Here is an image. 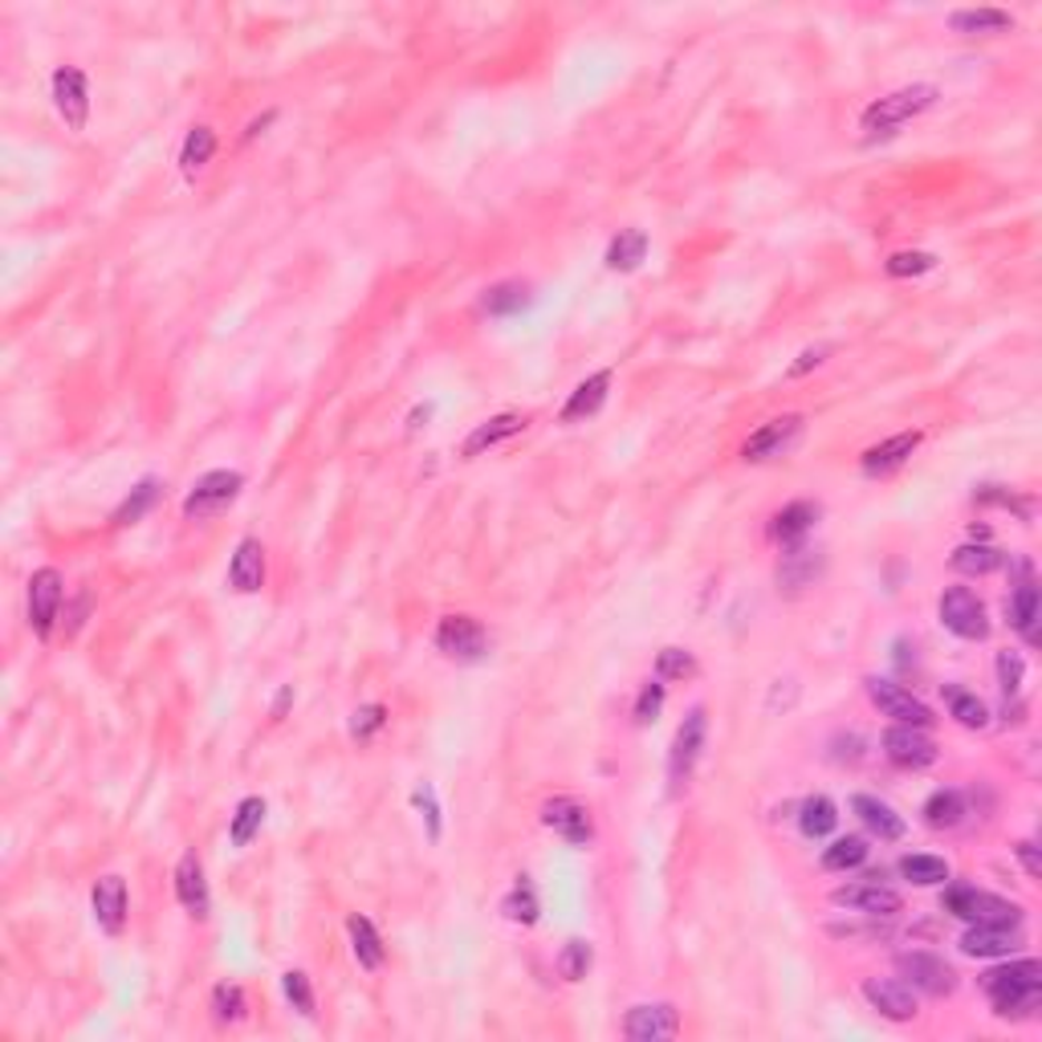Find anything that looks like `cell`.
<instances>
[{"label": "cell", "instance_id": "obj_1", "mask_svg": "<svg viewBox=\"0 0 1042 1042\" xmlns=\"http://www.w3.org/2000/svg\"><path fill=\"white\" fill-rule=\"evenodd\" d=\"M936 98H941V90H936V86H924V82L904 86V90H892V95L876 98V102L859 115V127H864L867 139L896 135L904 122H912L916 115H924V110L933 107Z\"/></svg>", "mask_w": 1042, "mask_h": 1042}, {"label": "cell", "instance_id": "obj_2", "mask_svg": "<svg viewBox=\"0 0 1042 1042\" xmlns=\"http://www.w3.org/2000/svg\"><path fill=\"white\" fill-rule=\"evenodd\" d=\"M941 908L957 921L970 924H1022V904L1002 901L994 892L970 888V884H953V888L941 896Z\"/></svg>", "mask_w": 1042, "mask_h": 1042}, {"label": "cell", "instance_id": "obj_3", "mask_svg": "<svg viewBox=\"0 0 1042 1042\" xmlns=\"http://www.w3.org/2000/svg\"><path fill=\"white\" fill-rule=\"evenodd\" d=\"M240 489H245V476L233 473V469H213V473H204L200 481L188 489V498H184V518L208 521V518H216V513H225L228 505L240 498Z\"/></svg>", "mask_w": 1042, "mask_h": 1042}, {"label": "cell", "instance_id": "obj_4", "mask_svg": "<svg viewBox=\"0 0 1042 1042\" xmlns=\"http://www.w3.org/2000/svg\"><path fill=\"white\" fill-rule=\"evenodd\" d=\"M896 973H901V982H908L912 990L924 997H948L957 990L953 965H948L945 957H936V953H924V948L901 953V957H896Z\"/></svg>", "mask_w": 1042, "mask_h": 1042}, {"label": "cell", "instance_id": "obj_5", "mask_svg": "<svg viewBox=\"0 0 1042 1042\" xmlns=\"http://www.w3.org/2000/svg\"><path fill=\"white\" fill-rule=\"evenodd\" d=\"M705 734H709V717L705 709H688V717L680 721L672 737V754H668V782H672V794H680L692 778V766H697L700 749H705Z\"/></svg>", "mask_w": 1042, "mask_h": 1042}, {"label": "cell", "instance_id": "obj_6", "mask_svg": "<svg viewBox=\"0 0 1042 1042\" xmlns=\"http://www.w3.org/2000/svg\"><path fill=\"white\" fill-rule=\"evenodd\" d=\"M864 688H867V697H872V705H876L884 717H892L896 725H916V729H928V725H933V709H928L921 697H912L904 685H896V680L867 676Z\"/></svg>", "mask_w": 1042, "mask_h": 1042}, {"label": "cell", "instance_id": "obj_7", "mask_svg": "<svg viewBox=\"0 0 1042 1042\" xmlns=\"http://www.w3.org/2000/svg\"><path fill=\"white\" fill-rule=\"evenodd\" d=\"M436 648L449 656V660L476 663L489 656V631L481 628V619L473 616H444L436 623Z\"/></svg>", "mask_w": 1042, "mask_h": 1042}, {"label": "cell", "instance_id": "obj_8", "mask_svg": "<svg viewBox=\"0 0 1042 1042\" xmlns=\"http://www.w3.org/2000/svg\"><path fill=\"white\" fill-rule=\"evenodd\" d=\"M936 611H941V623H945L953 636H961V640H985V636H990L985 603L970 587H948V591L941 594Z\"/></svg>", "mask_w": 1042, "mask_h": 1042}, {"label": "cell", "instance_id": "obj_9", "mask_svg": "<svg viewBox=\"0 0 1042 1042\" xmlns=\"http://www.w3.org/2000/svg\"><path fill=\"white\" fill-rule=\"evenodd\" d=\"M61 599H66V579H61L53 567L33 570L29 579V628H33L37 640H49L53 636V619L61 611Z\"/></svg>", "mask_w": 1042, "mask_h": 1042}, {"label": "cell", "instance_id": "obj_10", "mask_svg": "<svg viewBox=\"0 0 1042 1042\" xmlns=\"http://www.w3.org/2000/svg\"><path fill=\"white\" fill-rule=\"evenodd\" d=\"M830 904L864 912V916H896L904 908V896L888 884H879V876H867L864 884H843L830 892Z\"/></svg>", "mask_w": 1042, "mask_h": 1042}, {"label": "cell", "instance_id": "obj_11", "mask_svg": "<svg viewBox=\"0 0 1042 1042\" xmlns=\"http://www.w3.org/2000/svg\"><path fill=\"white\" fill-rule=\"evenodd\" d=\"M542 827L554 830L558 839H567L570 847H587V843L594 839V823H591V810L579 803V798H550V803L542 806Z\"/></svg>", "mask_w": 1042, "mask_h": 1042}, {"label": "cell", "instance_id": "obj_12", "mask_svg": "<svg viewBox=\"0 0 1042 1042\" xmlns=\"http://www.w3.org/2000/svg\"><path fill=\"white\" fill-rule=\"evenodd\" d=\"M53 107L66 119L70 130H82L90 119V86H86V73L78 66H58L53 70Z\"/></svg>", "mask_w": 1042, "mask_h": 1042}, {"label": "cell", "instance_id": "obj_13", "mask_svg": "<svg viewBox=\"0 0 1042 1042\" xmlns=\"http://www.w3.org/2000/svg\"><path fill=\"white\" fill-rule=\"evenodd\" d=\"M864 997H867V1006L876 1010V1014H884V1019H892V1022H912L916 1019V1010H921L916 990H912L908 982H901V977H867Z\"/></svg>", "mask_w": 1042, "mask_h": 1042}, {"label": "cell", "instance_id": "obj_14", "mask_svg": "<svg viewBox=\"0 0 1042 1042\" xmlns=\"http://www.w3.org/2000/svg\"><path fill=\"white\" fill-rule=\"evenodd\" d=\"M884 754H888V761L901 766V770H924V766L936 761L933 737L924 734V729H916V725H892L888 734H884Z\"/></svg>", "mask_w": 1042, "mask_h": 1042}, {"label": "cell", "instance_id": "obj_15", "mask_svg": "<svg viewBox=\"0 0 1042 1042\" xmlns=\"http://www.w3.org/2000/svg\"><path fill=\"white\" fill-rule=\"evenodd\" d=\"M623 1034L631 1042H668L680 1034V1014L668 1002H651V1006H631L623 1019Z\"/></svg>", "mask_w": 1042, "mask_h": 1042}, {"label": "cell", "instance_id": "obj_16", "mask_svg": "<svg viewBox=\"0 0 1042 1042\" xmlns=\"http://www.w3.org/2000/svg\"><path fill=\"white\" fill-rule=\"evenodd\" d=\"M798 432H803V415H778V420L761 424L758 432L741 444V461L758 464V461H770V456H782V452L798 440Z\"/></svg>", "mask_w": 1042, "mask_h": 1042}, {"label": "cell", "instance_id": "obj_17", "mask_svg": "<svg viewBox=\"0 0 1042 1042\" xmlns=\"http://www.w3.org/2000/svg\"><path fill=\"white\" fill-rule=\"evenodd\" d=\"M1022 948L1019 924H973L961 933V953L965 957H1010Z\"/></svg>", "mask_w": 1042, "mask_h": 1042}, {"label": "cell", "instance_id": "obj_18", "mask_svg": "<svg viewBox=\"0 0 1042 1042\" xmlns=\"http://www.w3.org/2000/svg\"><path fill=\"white\" fill-rule=\"evenodd\" d=\"M90 904H95V921L107 936H119L122 924H127V879L122 876H102L90 892Z\"/></svg>", "mask_w": 1042, "mask_h": 1042}, {"label": "cell", "instance_id": "obj_19", "mask_svg": "<svg viewBox=\"0 0 1042 1042\" xmlns=\"http://www.w3.org/2000/svg\"><path fill=\"white\" fill-rule=\"evenodd\" d=\"M921 432H901V436H888L879 440V444H872V449L859 456V469H864L867 476H888L896 473L904 461H908L912 452L921 449Z\"/></svg>", "mask_w": 1042, "mask_h": 1042}, {"label": "cell", "instance_id": "obj_20", "mask_svg": "<svg viewBox=\"0 0 1042 1042\" xmlns=\"http://www.w3.org/2000/svg\"><path fill=\"white\" fill-rule=\"evenodd\" d=\"M176 896L179 904L191 912V916H208V908H213V901H208V879H204V864L196 852H184L176 864Z\"/></svg>", "mask_w": 1042, "mask_h": 1042}, {"label": "cell", "instance_id": "obj_21", "mask_svg": "<svg viewBox=\"0 0 1042 1042\" xmlns=\"http://www.w3.org/2000/svg\"><path fill=\"white\" fill-rule=\"evenodd\" d=\"M990 1006L997 1019H1034V1010L1042 1002V982H1006L990 985Z\"/></svg>", "mask_w": 1042, "mask_h": 1042}, {"label": "cell", "instance_id": "obj_22", "mask_svg": "<svg viewBox=\"0 0 1042 1042\" xmlns=\"http://www.w3.org/2000/svg\"><path fill=\"white\" fill-rule=\"evenodd\" d=\"M265 582V545L257 538H240L237 550H233V562H228V587L240 594L260 591Z\"/></svg>", "mask_w": 1042, "mask_h": 1042}, {"label": "cell", "instance_id": "obj_23", "mask_svg": "<svg viewBox=\"0 0 1042 1042\" xmlns=\"http://www.w3.org/2000/svg\"><path fill=\"white\" fill-rule=\"evenodd\" d=\"M852 810H855V818H859V823H864V827L876 835L879 843L904 839V818L896 815V810H892L884 798H876V794H855Z\"/></svg>", "mask_w": 1042, "mask_h": 1042}, {"label": "cell", "instance_id": "obj_24", "mask_svg": "<svg viewBox=\"0 0 1042 1042\" xmlns=\"http://www.w3.org/2000/svg\"><path fill=\"white\" fill-rule=\"evenodd\" d=\"M607 391H611V371H594L591 380H582L579 387L570 391L567 407H562V424L591 420V415L607 403Z\"/></svg>", "mask_w": 1042, "mask_h": 1042}, {"label": "cell", "instance_id": "obj_25", "mask_svg": "<svg viewBox=\"0 0 1042 1042\" xmlns=\"http://www.w3.org/2000/svg\"><path fill=\"white\" fill-rule=\"evenodd\" d=\"M815 521H818V505H815V501H790L786 510L774 513L770 538H774V542H782V545H794V542H803L806 533L815 530Z\"/></svg>", "mask_w": 1042, "mask_h": 1042}, {"label": "cell", "instance_id": "obj_26", "mask_svg": "<svg viewBox=\"0 0 1042 1042\" xmlns=\"http://www.w3.org/2000/svg\"><path fill=\"white\" fill-rule=\"evenodd\" d=\"M346 936H351V953H355V961L363 965V970H383V961H387V948H383V936L380 928L367 921V916H346Z\"/></svg>", "mask_w": 1042, "mask_h": 1042}, {"label": "cell", "instance_id": "obj_27", "mask_svg": "<svg viewBox=\"0 0 1042 1042\" xmlns=\"http://www.w3.org/2000/svg\"><path fill=\"white\" fill-rule=\"evenodd\" d=\"M521 427H525V420H521L518 412L493 415V420H485V424H476L473 432H469V440L461 444V452H464V456H481L485 449H498L501 440L518 436Z\"/></svg>", "mask_w": 1042, "mask_h": 1042}, {"label": "cell", "instance_id": "obj_28", "mask_svg": "<svg viewBox=\"0 0 1042 1042\" xmlns=\"http://www.w3.org/2000/svg\"><path fill=\"white\" fill-rule=\"evenodd\" d=\"M948 29L965 37H994L1014 29V17L1002 9H957L948 17Z\"/></svg>", "mask_w": 1042, "mask_h": 1042}, {"label": "cell", "instance_id": "obj_29", "mask_svg": "<svg viewBox=\"0 0 1042 1042\" xmlns=\"http://www.w3.org/2000/svg\"><path fill=\"white\" fill-rule=\"evenodd\" d=\"M1006 611H1010V628L1022 631L1026 643L1039 640V587H1034L1031 579L1019 582V591L1010 594Z\"/></svg>", "mask_w": 1042, "mask_h": 1042}, {"label": "cell", "instance_id": "obj_30", "mask_svg": "<svg viewBox=\"0 0 1042 1042\" xmlns=\"http://www.w3.org/2000/svg\"><path fill=\"white\" fill-rule=\"evenodd\" d=\"M530 302H533V289L525 282H498V285H489L485 289L481 309L493 314V318H510V314H521Z\"/></svg>", "mask_w": 1042, "mask_h": 1042}, {"label": "cell", "instance_id": "obj_31", "mask_svg": "<svg viewBox=\"0 0 1042 1042\" xmlns=\"http://www.w3.org/2000/svg\"><path fill=\"white\" fill-rule=\"evenodd\" d=\"M643 257H648V233H643V228H623V233L607 245V269H616V273L640 269Z\"/></svg>", "mask_w": 1042, "mask_h": 1042}, {"label": "cell", "instance_id": "obj_32", "mask_svg": "<svg viewBox=\"0 0 1042 1042\" xmlns=\"http://www.w3.org/2000/svg\"><path fill=\"white\" fill-rule=\"evenodd\" d=\"M818 550H806L803 542H794L786 554H782V562H778V582L786 587V591H803L806 582L815 579L818 574Z\"/></svg>", "mask_w": 1042, "mask_h": 1042}, {"label": "cell", "instance_id": "obj_33", "mask_svg": "<svg viewBox=\"0 0 1042 1042\" xmlns=\"http://www.w3.org/2000/svg\"><path fill=\"white\" fill-rule=\"evenodd\" d=\"M798 827H803L806 839H827L830 830L839 827V810L830 803L827 794H815L798 806Z\"/></svg>", "mask_w": 1042, "mask_h": 1042}, {"label": "cell", "instance_id": "obj_34", "mask_svg": "<svg viewBox=\"0 0 1042 1042\" xmlns=\"http://www.w3.org/2000/svg\"><path fill=\"white\" fill-rule=\"evenodd\" d=\"M945 705H948V717L957 725H965V729H985V725H990L985 700L977 697V692H970V688L945 685Z\"/></svg>", "mask_w": 1042, "mask_h": 1042}, {"label": "cell", "instance_id": "obj_35", "mask_svg": "<svg viewBox=\"0 0 1042 1042\" xmlns=\"http://www.w3.org/2000/svg\"><path fill=\"white\" fill-rule=\"evenodd\" d=\"M924 823L933 830H953L965 818V794L961 790H936L928 794V803H924Z\"/></svg>", "mask_w": 1042, "mask_h": 1042}, {"label": "cell", "instance_id": "obj_36", "mask_svg": "<svg viewBox=\"0 0 1042 1042\" xmlns=\"http://www.w3.org/2000/svg\"><path fill=\"white\" fill-rule=\"evenodd\" d=\"M953 570H961V574H994L1002 562H1006V554L997 550V545H985V542H965L953 550Z\"/></svg>", "mask_w": 1042, "mask_h": 1042}, {"label": "cell", "instance_id": "obj_37", "mask_svg": "<svg viewBox=\"0 0 1042 1042\" xmlns=\"http://www.w3.org/2000/svg\"><path fill=\"white\" fill-rule=\"evenodd\" d=\"M155 501H159V481H155V476H147V481H139V485H135L127 498H122L119 510L110 513V525H135V521H142L147 513L155 510Z\"/></svg>", "mask_w": 1042, "mask_h": 1042}, {"label": "cell", "instance_id": "obj_38", "mask_svg": "<svg viewBox=\"0 0 1042 1042\" xmlns=\"http://www.w3.org/2000/svg\"><path fill=\"white\" fill-rule=\"evenodd\" d=\"M867 839H859V835H843V839H835L830 847H823V867L827 872H852V867H864L867 864Z\"/></svg>", "mask_w": 1042, "mask_h": 1042}, {"label": "cell", "instance_id": "obj_39", "mask_svg": "<svg viewBox=\"0 0 1042 1042\" xmlns=\"http://www.w3.org/2000/svg\"><path fill=\"white\" fill-rule=\"evenodd\" d=\"M260 823H265V798H257V794L240 798L237 815H233V827H228V839H233V847H249L253 835L260 830Z\"/></svg>", "mask_w": 1042, "mask_h": 1042}, {"label": "cell", "instance_id": "obj_40", "mask_svg": "<svg viewBox=\"0 0 1042 1042\" xmlns=\"http://www.w3.org/2000/svg\"><path fill=\"white\" fill-rule=\"evenodd\" d=\"M901 876L912 879L916 888H933V884H945L948 879V864L941 855H904Z\"/></svg>", "mask_w": 1042, "mask_h": 1042}, {"label": "cell", "instance_id": "obj_41", "mask_svg": "<svg viewBox=\"0 0 1042 1042\" xmlns=\"http://www.w3.org/2000/svg\"><path fill=\"white\" fill-rule=\"evenodd\" d=\"M216 155V130L213 127H191L188 139H184V151H179V164L188 176H196L208 159Z\"/></svg>", "mask_w": 1042, "mask_h": 1042}, {"label": "cell", "instance_id": "obj_42", "mask_svg": "<svg viewBox=\"0 0 1042 1042\" xmlns=\"http://www.w3.org/2000/svg\"><path fill=\"white\" fill-rule=\"evenodd\" d=\"M501 912H505V921L513 924H533L538 921V892H533V884L525 876L513 884V892L501 901Z\"/></svg>", "mask_w": 1042, "mask_h": 1042}, {"label": "cell", "instance_id": "obj_43", "mask_svg": "<svg viewBox=\"0 0 1042 1042\" xmlns=\"http://www.w3.org/2000/svg\"><path fill=\"white\" fill-rule=\"evenodd\" d=\"M591 961H594V948H591V941H567L562 945V953H558V973L567 977V982H582L587 973H591Z\"/></svg>", "mask_w": 1042, "mask_h": 1042}, {"label": "cell", "instance_id": "obj_44", "mask_svg": "<svg viewBox=\"0 0 1042 1042\" xmlns=\"http://www.w3.org/2000/svg\"><path fill=\"white\" fill-rule=\"evenodd\" d=\"M213 1014L216 1022H240L245 1019V990L233 982H220L213 990Z\"/></svg>", "mask_w": 1042, "mask_h": 1042}, {"label": "cell", "instance_id": "obj_45", "mask_svg": "<svg viewBox=\"0 0 1042 1042\" xmlns=\"http://www.w3.org/2000/svg\"><path fill=\"white\" fill-rule=\"evenodd\" d=\"M282 990H285V997H289V1006H294L302 1019H314V985H309L306 973L289 970L282 977Z\"/></svg>", "mask_w": 1042, "mask_h": 1042}, {"label": "cell", "instance_id": "obj_46", "mask_svg": "<svg viewBox=\"0 0 1042 1042\" xmlns=\"http://www.w3.org/2000/svg\"><path fill=\"white\" fill-rule=\"evenodd\" d=\"M656 676L660 680H688V676H697V660L685 648H663L656 656Z\"/></svg>", "mask_w": 1042, "mask_h": 1042}, {"label": "cell", "instance_id": "obj_47", "mask_svg": "<svg viewBox=\"0 0 1042 1042\" xmlns=\"http://www.w3.org/2000/svg\"><path fill=\"white\" fill-rule=\"evenodd\" d=\"M884 269H888V277H921V273L936 269V257L924 249H912V253L904 249V253H892Z\"/></svg>", "mask_w": 1042, "mask_h": 1042}, {"label": "cell", "instance_id": "obj_48", "mask_svg": "<svg viewBox=\"0 0 1042 1042\" xmlns=\"http://www.w3.org/2000/svg\"><path fill=\"white\" fill-rule=\"evenodd\" d=\"M1022 676H1026V663H1022L1019 651H997V688H1002V697H1019Z\"/></svg>", "mask_w": 1042, "mask_h": 1042}, {"label": "cell", "instance_id": "obj_49", "mask_svg": "<svg viewBox=\"0 0 1042 1042\" xmlns=\"http://www.w3.org/2000/svg\"><path fill=\"white\" fill-rule=\"evenodd\" d=\"M660 709H663V685H660V676H656V680H648V685L640 688V697H636V725H651L660 717Z\"/></svg>", "mask_w": 1042, "mask_h": 1042}, {"label": "cell", "instance_id": "obj_50", "mask_svg": "<svg viewBox=\"0 0 1042 1042\" xmlns=\"http://www.w3.org/2000/svg\"><path fill=\"white\" fill-rule=\"evenodd\" d=\"M383 725H387V709H383V705H363V709H355V717H351V737L367 741L371 734H380Z\"/></svg>", "mask_w": 1042, "mask_h": 1042}, {"label": "cell", "instance_id": "obj_51", "mask_svg": "<svg viewBox=\"0 0 1042 1042\" xmlns=\"http://www.w3.org/2000/svg\"><path fill=\"white\" fill-rule=\"evenodd\" d=\"M412 798H415V806H420V815H424V823H427V835H432V839H440V806H436V790H432V782H420Z\"/></svg>", "mask_w": 1042, "mask_h": 1042}, {"label": "cell", "instance_id": "obj_52", "mask_svg": "<svg viewBox=\"0 0 1042 1042\" xmlns=\"http://www.w3.org/2000/svg\"><path fill=\"white\" fill-rule=\"evenodd\" d=\"M823 358H827V346H806L803 355H798V363L790 367V380H798V375H806L810 367H818Z\"/></svg>", "mask_w": 1042, "mask_h": 1042}, {"label": "cell", "instance_id": "obj_53", "mask_svg": "<svg viewBox=\"0 0 1042 1042\" xmlns=\"http://www.w3.org/2000/svg\"><path fill=\"white\" fill-rule=\"evenodd\" d=\"M1014 855L1022 859L1026 876H1042V859H1039V847H1034V843H1019V847H1014Z\"/></svg>", "mask_w": 1042, "mask_h": 1042}]
</instances>
